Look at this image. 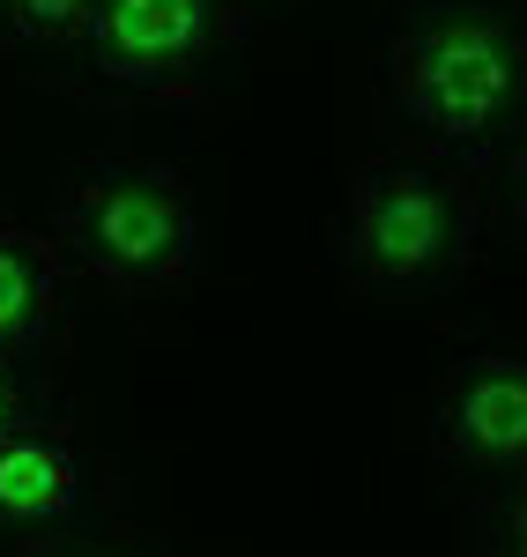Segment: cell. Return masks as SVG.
<instances>
[{
  "mask_svg": "<svg viewBox=\"0 0 527 557\" xmlns=\"http://www.w3.org/2000/svg\"><path fill=\"white\" fill-rule=\"evenodd\" d=\"M60 231L52 246L75 275L112 298H164L201 260V209L172 164L141 157H97L60 178Z\"/></svg>",
  "mask_w": 527,
  "mask_h": 557,
  "instance_id": "3957f363",
  "label": "cell"
},
{
  "mask_svg": "<svg viewBox=\"0 0 527 557\" xmlns=\"http://www.w3.org/2000/svg\"><path fill=\"white\" fill-rule=\"evenodd\" d=\"M490 209L505 215V231L527 246V120L505 134V149L490 157Z\"/></svg>",
  "mask_w": 527,
  "mask_h": 557,
  "instance_id": "30bf717a",
  "label": "cell"
},
{
  "mask_svg": "<svg viewBox=\"0 0 527 557\" xmlns=\"http://www.w3.org/2000/svg\"><path fill=\"white\" fill-rule=\"evenodd\" d=\"M45 417V364H23V357H0V431Z\"/></svg>",
  "mask_w": 527,
  "mask_h": 557,
  "instance_id": "8fae6325",
  "label": "cell"
},
{
  "mask_svg": "<svg viewBox=\"0 0 527 557\" xmlns=\"http://www.w3.org/2000/svg\"><path fill=\"white\" fill-rule=\"evenodd\" d=\"M431 469L453 483L527 475V349H476L431 394Z\"/></svg>",
  "mask_w": 527,
  "mask_h": 557,
  "instance_id": "5b68a950",
  "label": "cell"
},
{
  "mask_svg": "<svg viewBox=\"0 0 527 557\" xmlns=\"http://www.w3.org/2000/svg\"><path fill=\"white\" fill-rule=\"evenodd\" d=\"M97 15V0H0V45H75Z\"/></svg>",
  "mask_w": 527,
  "mask_h": 557,
  "instance_id": "ba28073f",
  "label": "cell"
},
{
  "mask_svg": "<svg viewBox=\"0 0 527 557\" xmlns=\"http://www.w3.org/2000/svg\"><path fill=\"white\" fill-rule=\"evenodd\" d=\"M476 238H484L476 172L424 149H387L356 164L327 231V268L364 298H439L476 268Z\"/></svg>",
  "mask_w": 527,
  "mask_h": 557,
  "instance_id": "7a4b0ae2",
  "label": "cell"
},
{
  "mask_svg": "<svg viewBox=\"0 0 527 557\" xmlns=\"http://www.w3.org/2000/svg\"><path fill=\"white\" fill-rule=\"evenodd\" d=\"M89 506H97V483H89L83 438L52 409L0 431V543L15 557L45 550L60 535H83Z\"/></svg>",
  "mask_w": 527,
  "mask_h": 557,
  "instance_id": "8992f818",
  "label": "cell"
},
{
  "mask_svg": "<svg viewBox=\"0 0 527 557\" xmlns=\"http://www.w3.org/2000/svg\"><path fill=\"white\" fill-rule=\"evenodd\" d=\"M476 557H527V475L484 491V506H476Z\"/></svg>",
  "mask_w": 527,
  "mask_h": 557,
  "instance_id": "9c48e42d",
  "label": "cell"
},
{
  "mask_svg": "<svg viewBox=\"0 0 527 557\" xmlns=\"http://www.w3.org/2000/svg\"><path fill=\"white\" fill-rule=\"evenodd\" d=\"M379 83L424 157L476 172L527 120V23L505 0H409Z\"/></svg>",
  "mask_w": 527,
  "mask_h": 557,
  "instance_id": "6da1fadb",
  "label": "cell"
},
{
  "mask_svg": "<svg viewBox=\"0 0 527 557\" xmlns=\"http://www.w3.org/2000/svg\"><path fill=\"white\" fill-rule=\"evenodd\" d=\"M23 557H141V550H120V543H97V535H60V543H45V550H23Z\"/></svg>",
  "mask_w": 527,
  "mask_h": 557,
  "instance_id": "7c38bea8",
  "label": "cell"
},
{
  "mask_svg": "<svg viewBox=\"0 0 527 557\" xmlns=\"http://www.w3.org/2000/svg\"><path fill=\"white\" fill-rule=\"evenodd\" d=\"M60 312H67V253L30 223H0V357L45 364L60 343Z\"/></svg>",
  "mask_w": 527,
  "mask_h": 557,
  "instance_id": "52a82bcc",
  "label": "cell"
},
{
  "mask_svg": "<svg viewBox=\"0 0 527 557\" xmlns=\"http://www.w3.org/2000/svg\"><path fill=\"white\" fill-rule=\"evenodd\" d=\"M238 30L230 0H97L89 15V75L120 97H172L216 60Z\"/></svg>",
  "mask_w": 527,
  "mask_h": 557,
  "instance_id": "277c9868",
  "label": "cell"
}]
</instances>
